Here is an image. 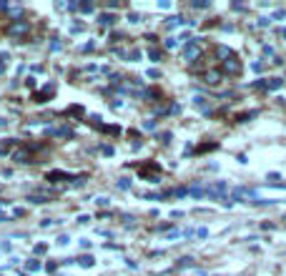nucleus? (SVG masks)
Here are the masks:
<instances>
[{
    "label": "nucleus",
    "mask_w": 286,
    "mask_h": 276,
    "mask_svg": "<svg viewBox=\"0 0 286 276\" xmlns=\"http://www.w3.org/2000/svg\"><path fill=\"white\" fill-rule=\"evenodd\" d=\"M138 176L141 179H146V181H158L161 179V168H158V163H153V161H148V163H143V166H138Z\"/></svg>",
    "instance_id": "nucleus-1"
},
{
    "label": "nucleus",
    "mask_w": 286,
    "mask_h": 276,
    "mask_svg": "<svg viewBox=\"0 0 286 276\" xmlns=\"http://www.w3.org/2000/svg\"><path fill=\"white\" fill-rule=\"evenodd\" d=\"M30 33V26L26 20H18V23H10V28H8V35L10 38H26Z\"/></svg>",
    "instance_id": "nucleus-2"
},
{
    "label": "nucleus",
    "mask_w": 286,
    "mask_h": 276,
    "mask_svg": "<svg viewBox=\"0 0 286 276\" xmlns=\"http://www.w3.org/2000/svg\"><path fill=\"white\" fill-rule=\"evenodd\" d=\"M183 56H186V61H196L201 56V45H199V40H191L188 45H186V51H183Z\"/></svg>",
    "instance_id": "nucleus-3"
},
{
    "label": "nucleus",
    "mask_w": 286,
    "mask_h": 276,
    "mask_svg": "<svg viewBox=\"0 0 286 276\" xmlns=\"http://www.w3.org/2000/svg\"><path fill=\"white\" fill-rule=\"evenodd\" d=\"M224 73H229V76H239L241 73V63L236 61V56H231L224 61Z\"/></svg>",
    "instance_id": "nucleus-4"
},
{
    "label": "nucleus",
    "mask_w": 286,
    "mask_h": 276,
    "mask_svg": "<svg viewBox=\"0 0 286 276\" xmlns=\"http://www.w3.org/2000/svg\"><path fill=\"white\" fill-rule=\"evenodd\" d=\"M53 93H56V86H45L43 91H35L33 101H35V103H45V101H51V98H53Z\"/></svg>",
    "instance_id": "nucleus-5"
},
{
    "label": "nucleus",
    "mask_w": 286,
    "mask_h": 276,
    "mask_svg": "<svg viewBox=\"0 0 286 276\" xmlns=\"http://www.w3.org/2000/svg\"><path fill=\"white\" fill-rule=\"evenodd\" d=\"M13 158H15L18 163H33V151H30L28 146H20V148L13 154Z\"/></svg>",
    "instance_id": "nucleus-6"
},
{
    "label": "nucleus",
    "mask_w": 286,
    "mask_h": 276,
    "mask_svg": "<svg viewBox=\"0 0 286 276\" xmlns=\"http://www.w3.org/2000/svg\"><path fill=\"white\" fill-rule=\"evenodd\" d=\"M221 78H224V73H221V70H216V68H211V70H206V73H203V81H206L208 86H219V83H221Z\"/></svg>",
    "instance_id": "nucleus-7"
},
{
    "label": "nucleus",
    "mask_w": 286,
    "mask_h": 276,
    "mask_svg": "<svg viewBox=\"0 0 286 276\" xmlns=\"http://www.w3.org/2000/svg\"><path fill=\"white\" fill-rule=\"evenodd\" d=\"M216 56H219V58H221V63H224L226 58H231L233 53H231V51L226 48V45H219V48H216Z\"/></svg>",
    "instance_id": "nucleus-8"
},
{
    "label": "nucleus",
    "mask_w": 286,
    "mask_h": 276,
    "mask_svg": "<svg viewBox=\"0 0 286 276\" xmlns=\"http://www.w3.org/2000/svg\"><path fill=\"white\" fill-rule=\"evenodd\" d=\"M45 179H48V181H58V179H76V176H68V173H63V171H51Z\"/></svg>",
    "instance_id": "nucleus-9"
},
{
    "label": "nucleus",
    "mask_w": 286,
    "mask_h": 276,
    "mask_svg": "<svg viewBox=\"0 0 286 276\" xmlns=\"http://www.w3.org/2000/svg\"><path fill=\"white\" fill-rule=\"evenodd\" d=\"M281 86H284L281 78H269V81H266V88H269V91H276V88H281Z\"/></svg>",
    "instance_id": "nucleus-10"
},
{
    "label": "nucleus",
    "mask_w": 286,
    "mask_h": 276,
    "mask_svg": "<svg viewBox=\"0 0 286 276\" xmlns=\"http://www.w3.org/2000/svg\"><path fill=\"white\" fill-rule=\"evenodd\" d=\"M216 148H219V143H203L196 151H199V154H206V151H216Z\"/></svg>",
    "instance_id": "nucleus-11"
},
{
    "label": "nucleus",
    "mask_w": 286,
    "mask_h": 276,
    "mask_svg": "<svg viewBox=\"0 0 286 276\" xmlns=\"http://www.w3.org/2000/svg\"><path fill=\"white\" fill-rule=\"evenodd\" d=\"M65 116H83V108H81V106H70V108L65 111Z\"/></svg>",
    "instance_id": "nucleus-12"
},
{
    "label": "nucleus",
    "mask_w": 286,
    "mask_h": 276,
    "mask_svg": "<svg viewBox=\"0 0 286 276\" xmlns=\"http://www.w3.org/2000/svg\"><path fill=\"white\" fill-rule=\"evenodd\" d=\"M28 269H30V271H35V269H40V261H35V259H33V261H28Z\"/></svg>",
    "instance_id": "nucleus-13"
},
{
    "label": "nucleus",
    "mask_w": 286,
    "mask_h": 276,
    "mask_svg": "<svg viewBox=\"0 0 286 276\" xmlns=\"http://www.w3.org/2000/svg\"><path fill=\"white\" fill-rule=\"evenodd\" d=\"M81 264H83V266H93V259H90V256H83Z\"/></svg>",
    "instance_id": "nucleus-14"
},
{
    "label": "nucleus",
    "mask_w": 286,
    "mask_h": 276,
    "mask_svg": "<svg viewBox=\"0 0 286 276\" xmlns=\"http://www.w3.org/2000/svg\"><path fill=\"white\" fill-rule=\"evenodd\" d=\"M279 35H281V38H286V28H281V31H279Z\"/></svg>",
    "instance_id": "nucleus-15"
},
{
    "label": "nucleus",
    "mask_w": 286,
    "mask_h": 276,
    "mask_svg": "<svg viewBox=\"0 0 286 276\" xmlns=\"http://www.w3.org/2000/svg\"><path fill=\"white\" fill-rule=\"evenodd\" d=\"M3 70H5V65H3V63H0V73H3Z\"/></svg>",
    "instance_id": "nucleus-16"
}]
</instances>
